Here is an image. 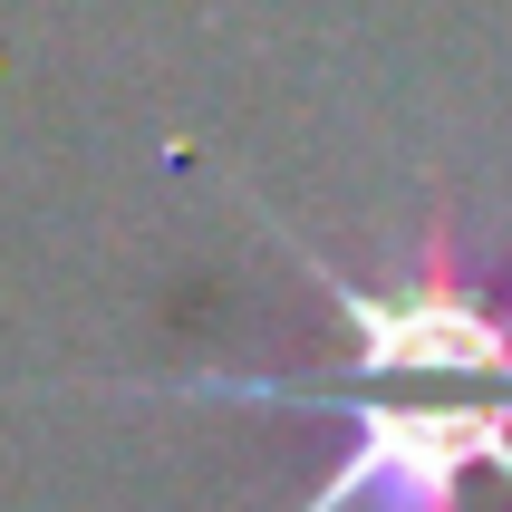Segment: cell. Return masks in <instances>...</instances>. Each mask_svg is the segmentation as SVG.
<instances>
[{"label": "cell", "instance_id": "2", "mask_svg": "<svg viewBox=\"0 0 512 512\" xmlns=\"http://www.w3.org/2000/svg\"><path fill=\"white\" fill-rule=\"evenodd\" d=\"M271 416L339 426L300 512H474L484 484H512V387H319Z\"/></svg>", "mask_w": 512, "mask_h": 512}, {"label": "cell", "instance_id": "1", "mask_svg": "<svg viewBox=\"0 0 512 512\" xmlns=\"http://www.w3.org/2000/svg\"><path fill=\"white\" fill-rule=\"evenodd\" d=\"M281 261L319 290L339 329L329 358L310 368H184V377H87L68 397H126V406H271L319 397V387H512V252H484L474 232L435 203L406 232L387 271H348L290 223L271 194H242Z\"/></svg>", "mask_w": 512, "mask_h": 512}]
</instances>
